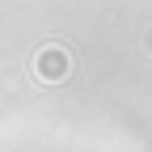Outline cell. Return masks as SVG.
Returning a JSON list of instances; mask_svg holds the SVG:
<instances>
[{
	"label": "cell",
	"instance_id": "cell-1",
	"mask_svg": "<svg viewBox=\"0 0 152 152\" xmlns=\"http://www.w3.org/2000/svg\"><path fill=\"white\" fill-rule=\"evenodd\" d=\"M34 68H38V76L42 80H64V72H68V55L59 51V47H47V51H38V59H34Z\"/></svg>",
	"mask_w": 152,
	"mask_h": 152
}]
</instances>
